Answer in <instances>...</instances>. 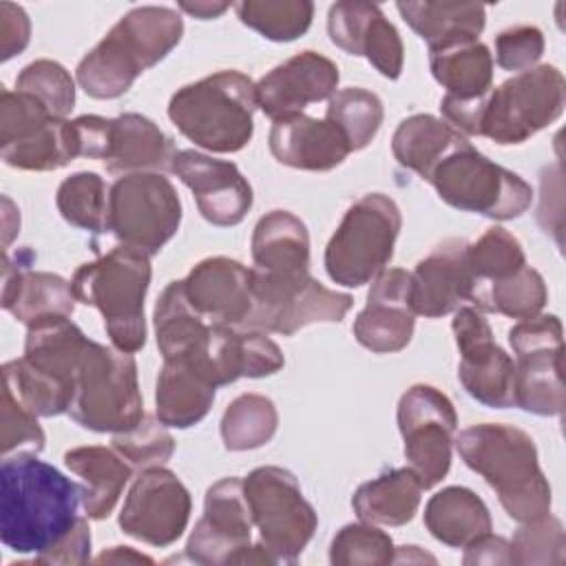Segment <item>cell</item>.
Returning <instances> with one entry per match:
<instances>
[{
    "label": "cell",
    "mask_w": 566,
    "mask_h": 566,
    "mask_svg": "<svg viewBox=\"0 0 566 566\" xmlns=\"http://www.w3.org/2000/svg\"><path fill=\"white\" fill-rule=\"evenodd\" d=\"M80 504V484L35 453L2 460L0 539L7 548L22 555L49 551L77 524Z\"/></svg>",
    "instance_id": "obj_1"
},
{
    "label": "cell",
    "mask_w": 566,
    "mask_h": 566,
    "mask_svg": "<svg viewBox=\"0 0 566 566\" xmlns=\"http://www.w3.org/2000/svg\"><path fill=\"white\" fill-rule=\"evenodd\" d=\"M184 20L170 7L144 4L124 13L80 60L75 80L95 99H115L181 40Z\"/></svg>",
    "instance_id": "obj_2"
},
{
    "label": "cell",
    "mask_w": 566,
    "mask_h": 566,
    "mask_svg": "<svg viewBox=\"0 0 566 566\" xmlns=\"http://www.w3.org/2000/svg\"><path fill=\"white\" fill-rule=\"evenodd\" d=\"M453 442L464 464L497 493L509 517L528 522L551 513V484L539 469L537 447L524 429L482 422L460 431Z\"/></svg>",
    "instance_id": "obj_3"
},
{
    "label": "cell",
    "mask_w": 566,
    "mask_h": 566,
    "mask_svg": "<svg viewBox=\"0 0 566 566\" xmlns=\"http://www.w3.org/2000/svg\"><path fill=\"white\" fill-rule=\"evenodd\" d=\"M150 285V256L128 245L84 263L71 279L80 303L99 310L111 343L128 354L146 345L144 298Z\"/></svg>",
    "instance_id": "obj_4"
},
{
    "label": "cell",
    "mask_w": 566,
    "mask_h": 566,
    "mask_svg": "<svg viewBox=\"0 0 566 566\" xmlns=\"http://www.w3.org/2000/svg\"><path fill=\"white\" fill-rule=\"evenodd\" d=\"M254 82L239 71H219L181 86L168 117L184 137L210 153H237L254 133Z\"/></svg>",
    "instance_id": "obj_5"
},
{
    "label": "cell",
    "mask_w": 566,
    "mask_h": 566,
    "mask_svg": "<svg viewBox=\"0 0 566 566\" xmlns=\"http://www.w3.org/2000/svg\"><path fill=\"white\" fill-rule=\"evenodd\" d=\"M69 416L97 433H122L137 427L146 413L133 354L88 340Z\"/></svg>",
    "instance_id": "obj_6"
},
{
    "label": "cell",
    "mask_w": 566,
    "mask_h": 566,
    "mask_svg": "<svg viewBox=\"0 0 566 566\" xmlns=\"http://www.w3.org/2000/svg\"><path fill=\"white\" fill-rule=\"evenodd\" d=\"M400 226V208L391 197L369 192L356 199L325 248L329 279L345 287L371 283L387 270Z\"/></svg>",
    "instance_id": "obj_7"
},
{
    "label": "cell",
    "mask_w": 566,
    "mask_h": 566,
    "mask_svg": "<svg viewBox=\"0 0 566 566\" xmlns=\"http://www.w3.org/2000/svg\"><path fill=\"white\" fill-rule=\"evenodd\" d=\"M427 181L451 208L497 221L520 217L533 201V188L517 172L486 159L469 142L453 148Z\"/></svg>",
    "instance_id": "obj_8"
},
{
    "label": "cell",
    "mask_w": 566,
    "mask_h": 566,
    "mask_svg": "<svg viewBox=\"0 0 566 566\" xmlns=\"http://www.w3.org/2000/svg\"><path fill=\"white\" fill-rule=\"evenodd\" d=\"M566 84L557 66L526 69L484 95L478 135L500 146L522 144L564 111Z\"/></svg>",
    "instance_id": "obj_9"
},
{
    "label": "cell",
    "mask_w": 566,
    "mask_h": 566,
    "mask_svg": "<svg viewBox=\"0 0 566 566\" xmlns=\"http://www.w3.org/2000/svg\"><path fill=\"white\" fill-rule=\"evenodd\" d=\"M352 296L329 290L310 272L270 274L252 268V310L241 329L292 336L312 323H338Z\"/></svg>",
    "instance_id": "obj_10"
},
{
    "label": "cell",
    "mask_w": 566,
    "mask_h": 566,
    "mask_svg": "<svg viewBox=\"0 0 566 566\" xmlns=\"http://www.w3.org/2000/svg\"><path fill=\"white\" fill-rule=\"evenodd\" d=\"M252 524L274 562H296L314 537L318 517L298 480L283 467H259L243 480Z\"/></svg>",
    "instance_id": "obj_11"
},
{
    "label": "cell",
    "mask_w": 566,
    "mask_h": 566,
    "mask_svg": "<svg viewBox=\"0 0 566 566\" xmlns=\"http://www.w3.org/2000/svg\"><path fill=\"white\" fill-rule=\"evenodd\" d=\"M181 201L161 172L119 177L108 195V230L122 245L157 254L179 230Z\"/></svg>",
    "instance_id": "obj_12"
},
{
    "label": "cell",
    "mask_w": 566,
    "mask_h": 566,
    "mask_svg": "<svg viewBox=\"0 0 566 566\" xmlns=\"http://www.w3.org/2000/svg\"><path fill=\"white\" fill-rule=\"evenodd\" d=\"M515 352V407L535 416H562L566 394L562 382V323L555 314L524 318L509 329Z\"/></svg>",
    "instance_id": "obj_13"
},
{
    "label": "cell",
    "mask_w": 566,
    "mask_h": 566,
    "mask_svg": "<svg viewBox=\"0 0 566 566\" xmlns=\"http://www.w3.org/2000/svg\"><path fill=\"white\" fill-rule=\"evenodd\" d=\"M252 515L243 480L223 478L206 491L203 515L195 524L186 555L197 564H276L265 546L250 544Z\"/></svg>",
    "instance_id": "obj_14"
},
{
    "label": "cell",
    "mask_w": 566,
    "mask_h": 566,
    "mask_svg": "<svg viewBox=\"0 0 566 566\" xmlns=\"http://www.w3.org/2000/svg\"><path fill=\"white\" fill-rule=\"evenodd\" d=\"M396 418L409 467L424 489L436 486L451 467L458 427L453 402L431 385H413L400 396Z\"/></svg>",
    "instance_id": "obj_15"
},
{
    "label": "cell",
    "mask_w": 566,
    "mask_h": 566,
    "mask_svg": "<svg viewBox=\"0 0 566 566\" xmlns=\"http://www.w3.org/2000/svg\"><path fill=\"white\" fill-rule=\"evenodd\" d=\"M451 327L460 349L458 378L464 391L493 409L515 407V363L495 343L482 312L460 305Z\"/></svg>",
    "instance_id": "obj_16"
},
{
    "label": "cell",
    "mask_w": 566,
    "mask_h": 566,
    "mask_svg": "<svg viewBox=\"0 0 566 566\" xmlns=\"http://www.w3.org/2000/svg\"><path fill=\"white\" fill-rule=\"evenodd\" d=\"M190 509L192 500L184 482L164 467H150L128 489L119 528L133 539L164 548L184 535Z\"/></svg>",
    "instance_id": "obj_17"
},
{
    "label": "cell",
    "mask_w": 566,
    "mask_h": 566,
    "mask_svg": "<svg viewBox=\"0 0 566 566\" xmlns=\"http://www.w3.org/2000/svg\"><path fill=\"white\" fill-rule=\"evenodd\" d=\"M170 172L192 190L201 217L212 226H237L252 208V188L232 161L197 150H175Z\"/></svg>",
    "instance_id": "obj_18"
},
{
    "label": "cell",
    "mask_w": 566,
    "mask_h": 566,
    "mask_svg": "<svg viewBox=\"0 0 566 566\" xmlns=\"http://www.w3.org/2000/svg\"><path fill=\"white\" fill-rule=\"evenodd\" d=\"M329 40L349 55H363L385 77L398 80L405 49L396 27L382 15L378 4L343 0L327 13Z\"/></svg>",
    "instance_id": "obj_19"
},
{
    "label": "cell",
    "mask_w": 566,
    "mask_h": 566,
    "mask_svg": "<svg viewBox=\"0 0 566 566\" xmlns=\"http://www.w3.org/2000/svg\"><path fill=\"white\" fill-rule=\"evenodd\" d=\"M416 327L411 307V274L382 270L369 287L367 305L354 321L356 340L374 354H394L409 345Z\"/></svg>",
    "instance_id": "obj_20"
},
{
    "label": "cell",
    "mask_w": 566,
    "mask_h": 566,
    "mask_svg": "<svg viewBox=\"0 0 566 566\" xmlns=\"http://www.w3.org/2000/svg\"><path fill=\"white\" fill-rule=\"evenodd\" d=\"M336 86L338 66L316 51H303L274 66L254 84L256 106L270 119H281L303 113L307 104L329 99Z\"/></svg>",
    "instance_id": "obj_21"
},
{
    "label": "cell",
    "mask_w": 566,
    "mask_h": 566,
    "mask_svg": "<svg viewBox=\"0 0 566 566\" xmlns=\"http://www.w3.org/2000/svg\"><path fill=\"white\" fill-rule=\"evenodd\" d=\"M469 243L447 239L438 243L411 272V307L418 316L440 318L475 298V279L467 259Z\"/></svg>",
    "instance_id": "obj_22"
},
{
    "label": "cell",
    "mask_w": 566,
    "mask_h": 566,
    "mask_svg": "<svg viewBox=\"0 0 566 566\" xmlns=\"http://www.w3.org/2000/svg\"><path fill=\"white\" fill-rule=\"evenodd\" d=\"M190 305L208 321L241 327L252 310V270L228 256L199 261L184 279Z\"/></svg>",
    "instance_id": "obj_23"
},
{
    "label": "cell",
    "mask_w": 566,
    "mask_h": 566,
    "mask_svg": "<svg viewBox=\"0 0 566 566\" xmlns=\"http://www.w3.org/2000/svg\"><path fill=\"white\" fill-rule=\"evenodd\" d=\"M268 142L279 164L314 172L340 166L352 153L347 139L329 119L307 117L305 113L274 119Z\"/></svg>",
    "instance_id": "obj_24"
},
{
    "label": "cell",
    "mask_w": 566,
    "mask_h": 566,
    "mask_svg": "<svg viewBox=\"0 0 566 566\" xmlns=\"http://www.w3.org/2000/svg\"><path fill=\"white\" fill-rule=\"evenodd\" d=\"M27 327L24 365L73 400L80 363L91 338L84 336L71 316H46Z\"/></svg>",
    "instance_id": "obj_25"
},
{
    "label": "cell",
    "mask_w": 566,
    "mask_h": 566,
    "mask_svg": "<svg viewBox=\"0 0 566 566\" xmlns=\"http://www.w3.org/2000/svg\"><path fill=\"white\" fill-rule=\"evenodd\" d=\"M75 301L71 283L60 274L31 270L22 256L11 261L4 254L2 307L15 321L31 325L46 316H71Z\"/></svg>",
    "instance_id": "obj_26"
},
{
    "label": "cell",
    "mask_w": 566,
    "mask_h": 566,
    "mask_svg": "<svg viewBox=\"0 0 566 566\" xmlns=\"http://www.w3.org/2000/svg\"><path fill=\"white\" fill-rule=\"evenodd\" d=\"M208 365L217 387H221L239 378L272 376L285 365V358L279 345L263 332L212 323L208 340Z\"/></svg>",
    "instance_id": "obj_27"
},
{
    "label": "cell",
    "mask_w": 566,
    "mask_h": 566,
    "mask_svg": "<svg viewBox=\"0 0 566 566\" xmlns=\"http://www.w3.org/2000/svg\"><path fill=\"white\" fill-rule=\"evenodd\" d=\"M175 148L170 137L148 117L124 113L108 119L102 161L108 172H161L170 168Z\"/></svg>",
    "instance_id": "obj_28"
},
{
    "label": "cell",
    "mask_w": 566,
    "mask_h": 566,
    "mask_svg": "<svg viewBox=\"0 0 566 566\" xmlns=\"http://www.w3.org/2000/svg\"><path fill=\"white\" fill-rule=\"evenodd\" d=\"M214 376L201 360H164L155 387V416L166 427L188 429L206 418L214 400Z\"/></svg>",
    "instance_id": "obj_29"
},
{
    "label": "cell",
    "mask_w": 566,
    "mask_h": 566,
    "mask_svg": "<svg viewBox=\"0 0 566 566\" xmlns=\"http://www.w3.org/2000/svg\"><path fill=\"white\" fill-rule=\"evenodd\" d=\"M153 321L157 347L164 360H201L208 365V340L212 323H208L190 305L184 281H172L166 285L155 303Z\"/></svg>",
    "instance_id": "obj_30"
},
{
    "label": "cell",
    "mask_w": 566,
    "mask_h": 566,
    "mask_svg": "<svg viewBox=\"0 0 566 566\" xmlns=\"http://www.w3.org/2000/svg\"><path fill=\"white\" fill-rule=\"evenodd\" d=\"M64 464L80 478L82 509L91 520H104L113 513L133 467L108 447H75L64 453Z\"/></svg>",
    "instance_id": "obj_31"
},
{
    "label": "cell",
    "mask_w": 566,
    "mask_h": 566,
    "mask_svg": "<svg viewBox=\"0 0 566 566\" xmlns=\"http://www.w3.org/2000/svg\"><path fill=\"white\" fill-rule=\"evenodd\" d=\"M252 259L256 270L270 274L310 272V234L305 223L287 210L263 214L252 232Z\"/></svg>",
    "instance_id": "obj_32"
},
{
    "label": "cell",
    "mask_w": 566,
    "mask_h": 566,
    "mask_svg": "<svg viewBox=\"0 0 566 566\" xmlns=\"http://www.w3.org/2000/svg\"><path fill=\"white\" fill-rule=\"evenodd\" d=\"M424 486L411 467L382 471L378 478L360 484L352 497L360 522L402 526L413 520Z\"/></svg>",
    "instance_id": "obj_33"
},
{
    "label": "cell",
    "mask_w": 566,
    "mask_h": 566,
    "mask_svg": "<svg viewBox=\"0 0 566 566\" xmlns=\"http://www.w3.org/2000/svg\"><path fill=\"white\" fill-rule=\"evenodd\" d=\"M424 526L442 544L467 548L478 537L491 533L486 504L467 486H447L429 497Z\"/></svg>",
    "instance_id": "obj_34"
},
{
    "label": "cell",
    "mask_w": 566,
    "mask_h": 566,
    "mask_svg": "<svg viewBox=\"0 0 566 566\" xmlns=\"http://www.w3.org/2000/svg\"><path fill=\"white\" fill-rule=\"evenodd\" d=\"M431 75L453 99H478L491 91L493 55L480 40H460L429 51Z\"/></svg>",
    "instance_id": "obj_35"
},
{
    "label": "cell",
    "mask_w": 566,
    "mask_h": 566,
    "mask_svg": "<svg viewBox=\"0 0 566 566\" xmlns=\"http://www.w3.org/2000/svg\"><path fill=\"white\" fill-rule=\"evenodd\" d=\"M402 20L427 42L429 51L460 42L478 40L486 22V9L478 2H398Z\"/></svg>",
    "instance_id": "obj_36"
},
{
    "label": "cell",
    "mask_w": 566,
    "mask_h": 566,
    "mask_svg": "<svg viewBox=\"0 0 566 566\" xmlns=\"http://www.w3.org/2000/svg\"><path fill=\"white\" fill-rule=\"evenodd\" d=\"M464 142L467 137L444 119L418 113L398 124L391 137V153L402 168L418 172L427 181L431 170Z\"/></svg>",
    "instance_id": "obj_37"
},
{
    "label": "cell",
    "mask_w": 566,
    "mask_h": 566,
    "mask_svg": "<svg viewBox=\"0 0 566 566\" xmlns=\"http://www.w3.org/2000/svg\"><path fill=\"white\" fill-rule=\"evenodd\" d=\"M0 157L7 166L20 170H57L80 157V139L75 124L69 119H51L33 137L2 146Z\"/></svg>",
    "instance_id": "obj_38"
},
{
    "label": "cell",
    "mask_w": 566,
    "mask_h": 566,
    "mask_svg": "<svg viewBox=\"0 0 566 566\" xmlns=\"http://www.w3.org/2000/svg\"><path fill=\"white\" fill-rule=\"evenodd\" d=\"M279 427V413L270 398L241 394L223 411L221 438L228 451H250L268 444Z\"/></svg>",
    "instance_id": "obj_39"
},
{
    "label": "cell",
    "mask_w": 566,
    "mask_h": 566,
    "mask_svg": "<svg viewBox=\"0 0 566 566\" xmlns=\"http://www.w3.org/2000/svg\"><path fill=\"white\" fill-rule=\"evenodd\" d=\"M111 188L97 172H75L66 177L55 195V203L66 223L102 234L108 230Z\"/></svg>",
    "instance_id": "obj_40"
},
{
    "label": "cell",
    "mask_w": 566,
    "mask_h": 566,
    "mask_svg": "<svg viewBox=\"0 0 566 566\" xmlns=\"http://www.w3.org/2000/svg\"><path fill=\"white\" fill-rule=\"evenodd\" d=\"M382 117L385 111L380 97L360 86H347L336 91L329 97L325 113V119H329L343 133L352 153L363 150L376 137Z\"/></svg>",
    "instance_id": "obj_41"
},
{
    "label": "cell",
    "mask_w": 566,
    "mask_h": 566,
    "mask_svg": "<svg viewBox=\"0 0 566 566\" xmlns=\"http://www.w3.org/2000/svg\"><path fill=\"white\" fill-rule=\"evenodd\" d=\"M467 259L475 279V310L482 292L491 283H497L526 265V256L520 241L500 226L489 228L475 243H471L467 248Z\"/></svg>",
    "instance_id": "obj_42"
},
{
    "label": "cell",
    "mask_w": 566,
    "mask_h": 566,
    "mask_svg": "<svg viewBox=\"0 0 566 566\" xmlns=\"http://www.w3.org/2000/svg\"><path fill=\"white\" fill-rule=\"evenodd\" d=\"M234 9L245 27L272 42L301 38L314 18V4L307 0H245Z\"/></svg>",
    "instance_id": "obj_43"
},
{
    "label": "cell",
    "mask_w": 566,
    "mask_h": 566,
    "mask_svg": "<svg viewBox=\"0 0 566 566\" xmlns=\"http://www.w3.org/2000/svg\"><path fill=\"white\" fill-rule=\"evenodd\" d=\"M548 292L542 274L531 265L520 268L515 274L491 283L478 303L480 312H495L509 318H533L546 305Z\"/></svg>",
    "instance_id": "obj_44"
},
{
    "label": "cell",
    "mask_w": 566,
    "mask_h": 566,
    "mask_svg": "<svg viewBox=\"0 0 566 566\" xmlns=\"http://www.w3.org/2000/svg\"><path fill=\"white\" fill-rule=\"evenodd\" d=\"M15 91L33 95L53 117L66 119L75 106V82L71 73L53 60H35L27 64L15 77Z\"/></svg>",
    "instance_id": "obj_45"
},
{
    "label": "cell",
    "mask_w": 566,
    "mask_h": 566,
    "mask_svg": "<svg viewBox=\"0 0 566 566\" xmlns=\"http://www.w3.org/2000/svg\"><path fill=\"white\" fill-rule=\"evenodd\" d=\"M113 449L133 469L144 471L150 467H164L172 458L175 440L157 416H144L137 427L113 436Z\"/></svg>",
    "instance_id": "obj_46"
},
{
    "label": "cell",
    "mask_w": 566,
    "mask_h": 566,
    "mask_svg": "<svg viewBox=\"0 0 566 566\" xmlns=\"http://www.w3.org/2000/svg\"><path fill=\"white\" fill-rule=\"evenodd\" d=\"M391 537L369 522L343 526L329 546V562L336 566H371L394 562Z\"/></svg>",
    "instance_id": "obj_47"
},
{
    "label": "cell",
    "mask_w": 566,
    "mask_h": 566,
    "mask_svg": "<svg viewBox=\"0 0 566 566\" xmlns=\"http://www.w3.org/2000/svg\"><path fill=\"white\" fill-rule=\"evenodd\" d=\"M566 551V535L562 522L546 513L542 517L522 522L511 542L513 564H562Z\"/></svg>",
    "instance_id": "obj_48"
},
{
    "label": "cell",
    "mask_w": 566,
    "mask_h": 566,
    "mask_svg": "<svg viewBox=\"0 0 566 566\" xmlns=\"http://www.w3.org/2000/svg\"><path fill=\"white\" fill-rule=\"evenodd\" d=\"M55 119L49 108L22 91H0V148L29 139ZM60 119V117H57Z\"/></svg>",
    "instance_id": "obj_49"
},
{
    "label": "cell",
    "mask_w": 566,
    "mask_h": 566,
    "mask_svg": "<svg viewBox=\"0 0 566 566\" xmlns=\"http://www.w3.org/2000/svg\"><path fill=\"white\" fill-rule=\"evenodd\" d=\"M44 449V431L38 416L29 411L7 387L2 391V455L11 451L40 453Z\"/></svg>",
    "instance_id": "obj_50"
},
{
    "label": "cell",
    "mask_w": 566,
    "mask_h": 566,
    "mask_svg": "<svg viewBox=\"0 0 566 566\" xmlns=\"http://www.w3.org/2000/svg\"><path fill=\"white\" fill-rule=\"evenodd\" d=\"M544 53V33L537 27H511L495 38V62L504 71H526Z\"/></svg>",
    "instance_id": "obj_51"
},
{
    "label": "cell",
    "mask_w": 566,
    "mask_h": 566,
    "mask_svg": "<svg viewBox=\"0 0 566 566\" xmlns=\"http://www.w3.org/2000/svg\"><path fill=\"white\" fill-rule=\"evenodd\" d=\"M91 559V528L86 524L84 517L77 520V524L71 528V533L57 542L55 546H51L49 551L35 555L33 564H42V566H53V564H62V566H73V564H86Z\"/></svg>",
    "instance_id": "obj_52"
},
{
    "label": "cell",
    "mask_w": 566,
    "mask_h": 566,
    "mask_svg": "<svg viewBox=\"0 0 566 566\" xmlns=\"http://www.w3.org/2000/svg\"><path fill=\"white\" fill-rule=\"evenodd\" d=\"M31 38L27 11L13 2H0V60L7 62L22 53Z\"/></svg>",
    "instance_id": "obj_53"
},
{
    "label": "cell",
    "mask_w": 566,
    "mask_h": 566,
    "mask_svg": "<svg viewBox=\"0 0 566 566\" xmlns=\"http://www.w3.org/2000/svg\"><path fill=\"white\" fill-rule=\"evenodd\" d=\"M464 564H513L511 544L497 535H482L464 548Z\"/></svg>",
    "instance_id": "obj_54"
},
{
    "label": "cell",
    "mask_w": 566,
    "mask_h": 566,
    "mask_svg": "<svg viewBox=\"0 0 566 566\" xmlns=\"http://www.w3.org/2000/svg\"><path fill=\"white\" fill-rule=\"evenodd\" d=\"M179 9L186 11L188 15H195L199 20H212L219 18L223 11L230 9V2H179Z\"/></svg>",
    "instance_id": "obj_55"
},
{
    "label": "cell",
    "mask_w": 566,
    "mask_h": 566,
    "mask_svg": "<svg viewBox=\"0 0 566 566\" xmlns=\"http://www.w3.org/2000/svg\"><path fill=\"white\" fill-rule=\"evenodd\" d=\"M97 564H104V562H113V564H119V562H146V564H153L150 557L133 551L130 546H113L111 551H104L102 555L95 557Z\"/></svg>",
    "instance_id": "obj_56"
},
{
    "label": "cell",
    "mask_w": 566,
    "mask_h": 566,
    "mask_svg": "<svg viewBox=\"0 0 566 566\" xmlns=\"http://www.w3.org/2000/svg\"><path fill=\"white\" fill-rule=\"evenodd\" d=\"M2 203H4V248H9L13 234L18 232V228L11 226V217L15 219V223H20V214L13 210V203L9 197H2Z\"/></svg>",
    "instance_id": "obj_57"
}]
</instances>
